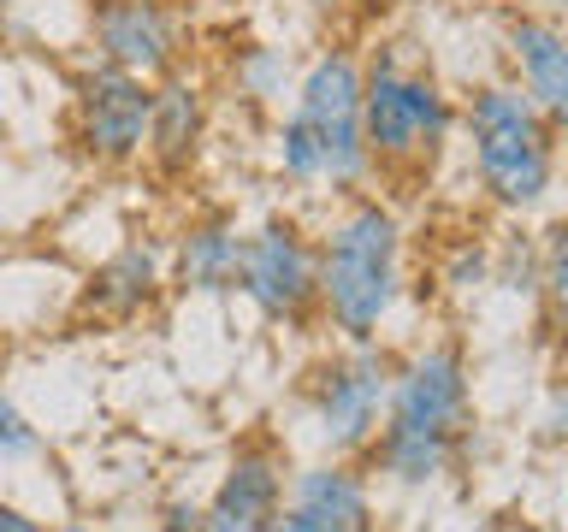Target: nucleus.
Returning a JSON list of instances; mask_svg holds the SVG:
<instances>
[{
    "mask_svg": "<svg viewBox=\"0 0 568 532\" xmlns=\"http://www.w3.org/2000/svg\"><path fill=\"white\" fill-rule=\"evenodd\" d=\"M486 248L479 243H462L456 255H450V266H444V284H450V290H468V284H486Z\"/></svg>",
    "mask_w": 568,
    "mask_h": 532,
    "instance_id": "18",
    "label": "nucleus"
},
{
    "mask_svg": "<svg viewBox=\"0 0 568 532\" xmlns=\"http://www.w3.org/2000/svg\"><path fill=\"white\" fill-rule=\"evenodd\" d=\"M284 509L302 514L314 532H373V485L349 456H332L296 473L284 491Z\"/></svg>",
    "mask_w": 568,
    "mask_h": 532,
    "instance_id": "12",
    "label": "nucleus"
},
{
    "mask_svg": "<svg viewBox=\"0 0 568 532\" xmlns=\"http://www.w3.org/2000/svg\"><path fill=\"white\" fill-rule=\"evenodd\" d=\"M231 83L243 89L248 101H278L291 83V60H284L278 48H243L237 60H231Z\"/></svg>",
    "mask_w": 568,
    "mask_h": 532,
    "instance_id": "16",
    "label": "nucleus"
},
{
    "mask_svg": "<svg viewBox=\"0 0 568 532\" xmlns=\"http://www.w3.org/2000/svg\"><path fill=\"white\" fill-rule=\"evenodd\" d=\"M515 89L557 124H568V30L557 12H515L504 30Z\"/></svg>",
    "mask_w": 568,
    "mask_h": 532,
    "instance_id": "11",
    "label": "nucleus"
},
{
    "mask_svg": "<svg viewBox=\"0 0 568 532\" xmlns=\"http://www.w3.org/2000/svg\"><path fill=\"white\" fill-rule=\"evenodd\" d=\"M450 124H456L450 95L397 42H385L362 65V142L373 172L420 177L450 142Z\"/></svg>",
    "mask_w": 568,
    "mask_h": 532,
    "instance_id": "5",
    "label": "nucleus"
},
{
    "mask_svg": "<svg viewBox=\"0 0 568 532\" xmlns=\"http://www.w3.org/2000/svg\"><path fill=\"white\" fill-rule=\"evenodd\" d=\"M202 136H207V95H202V83L184 78V71L154 78L149 142H142V154H149L154 166H166V172H184L195 160V149H202Z\"/></svg>",
    "mask_w": 568,
    "mask_h": 532,
    "instance_id": "14",
    "label": "nucleus"
},
{
    "mask_svg": "<svg viewBox=\"0 0 568 532\" xmlns=\"http://www.w3.org/2000/svg\"><path fill=\"white\" fill-rule=\"evenodd\" d=\"M291 113L278 124V172L291 184H332L355 195L373 177L362 142V60L349 48L314 53L291 89Z\"/></svg>",
    "mask_w": 568,
    "mask_h": 532,
    "instance_id": "2",
    "label": "nucleus"
},
{
    "mask_svg": "<svg viewBox=\"0 0 568 532\" xmlns=\"http://www.w3.org/2000/svg\"><path fill=\"white\" fill-rule=\"evenodd\" d=\"M160 7H178V12H184V7H190V0H160Z\"/></svg>",
    "mask_w": 568,
    "mask_h": 532,
    "instance_id": "25",
    "label": "nucleus"
},
{
    "mask_svg": "<svg viewBox=\"0 0 568 532\" xmlns=\"http://www.w3.org/2000/svg\"><path fill=\"white\" fill-rule=\"evenodd\" d=\"M237 255H243V231L225 213H207V219H190L184 237L172 248V273L178 290L195 296H225L237 284Z\"/></svg>",
    "mask_w": 568,
    "mask_h": 532,
    "instance_id": "15",
    "label": "nucleus"
},
{
    "mask_svg": "<svg viewBox=\"0 0 568 532\" xmlns=\"http://www.w3.org/2000/svg\"><path fill=\"white\" fill-rule=\"evenodd\" d=\"M231 290H243V301L255 314L302 326V319L320 308V243L296 219L273 213V219H261L243 237L237 284H231Z\"/></svg>",
    "mask_w": 568,
    "mask_h": 532,
    "instance_id": "7",
    "label": "nucleus"
},
{
    "mask_svg": "<svg viewBox=\"0 0 568 532\" xmlns=\"http://www.w3.org/2000/svg\"><path fill=\"white\" fill-rule=\"evenodd\" d=\"M390 372L397 361L373 344H344L337 355L308 367V385H302V402H308L314 438L326 443L332 456H362L373 432L385 420V397H390Z\"/></svg>",
    "mask_w": 568,
    "mask_h": 532,
    "instance_id": "6",
    "label": "nucleus"
},
{
    "mask_svg": "<svg viewBox=\"0 0 568 532\" xmlns=\"http://www.w3.org/2000/svg\"><path fill=\"white\" fill-rule=\"evenodd\" d=\"M166 284V248L154 237H131L119 255H106L83 284V314L95 319H142Z\"/></svg>",
    "mask_w": 568,
    "mask_h": 532,
    "instance_id": "13",
    "label": "nucleus"
},
{
    "mask_svg": "<svg viewBox=\"0 0 568 532\" xmlns=\"http://www.w3.org/2000/svg\"><path fill=\"white\" fill-rule=\"evenodd\" d=\"M89 42L95 60L131 71V78H166L184 60V12L160 0H89Z\"/></svg>",
    "mask_w": 568,
    "mask_h": 532,
    "instance_id": "9",
    "label": "nucleus"
},
{
    "mask_svg": "<svg viewBox=\"0 0 568 532\" xmlns=\"http://www.w3.org/2000/svg\"><path fill=\"white\" fill-rule=\"evenodd\" d=\"M160 532H202V503H190V497L166 503L160 509Z\"/></svg>",
    "mask_w": 568,
    "mask_h": 532,
    "instance_id": "19",
    "label": "nucleus"
},
{
    "mask_svg": "<svg viewBox=\"0 0 568 532\" xmlns=\"http://www.w3.org/2000/svg\"><path fill=\"white\" fill-rule=\"evenodd\" d=\"M0 532H42V521H30L18 503H0Z\"/></svg>",
    "mask_w": 568,
    "mask_h": 532,
    "instance_id": "20",
    "label": "nucleus"
},
{
    "mask_svg": "<svg viewBox=\"0 0 568 532\" xmlns=\"http://www.w3.org/2000/svg\"><path fill=\"white\" fill-rule=\"evenodd\" d=\"M12 7H18V0H0V12H12Z\"/></svg>",
    "mask_w": 568,
    "mask_h": 532,
    "instance_id": "26",
    "label": "nucleus"
},
{
    "mask_svg": "<svg viewBox=\"0 0 568 532\" xmlns=\"http://www.w3.org/2000/svg\"><path fill=\"white\" fill-rule=\"evenodd\" d=\"M42 532H89L83 521H65V526H42Z\"/></svg>",
    "mask_w": 568,
    "mask_h": 532,
    "instance_id": "24",
    "label": "nucleus"
},
{
    "mask_svg": "<svg viewBox=\"0 0 568 532\" xmlns=\"http://www.w3.org/2000/svg\"><path fill=\"white\" fill-rule=\"evenodd\" d=\"M284 503V450L273 438H255L231 456L225 479L202 503V532H266Z\"/></svg>",
    "mask_w": 568,
    "mask_h": 532,
    "instance_id": "10",
    "label": "nucleus"
},
{
    "mask_svg": "<svg viewBox=\"0 0 568 532\" xmlns=\"http://www.w3.org/2000/svg\"><path fill=\"white\" fill-rule=\"evenodd\" d=\"M474 177L504 213L545 207L557 184V124L532 106L515 83H479L462 106Z\"/></svg>",
    "mask_w": 568,
    "mask_h": 532,
    "instance_id": "4",
    "label": "nucleus"
},
{
    "mask_svg": "<svg viewBox=\"0 0 568 532\" xmlns=\"http://www.w3.org/2000/svg\"><path fill=\"white\" fill-rule=\"evenodd\" d=\"M149 106H154L149 78H131V71L95 60L78 71V89H71V136L95 166H131L149 142Z\"/></svg>",
    "mask_w": 568,
    "mask_h": 532,
    "instance_id": "8",
    "label": "nucleus"
},
{
    "mask_svg": "<svg viewBox=\"0 0 568 532\" xmlns=\"http://www.w3.org/2000/svg\"><path fill=\"white\" fill-rule=\"evenodd\" d=\"M468 355L450 337L420 344L408 361L390 372V397L385 420L373 432V468L403 491H426L433 479H444L462 456L468 438Z\"/></svg>",
    "mask_w": 568,
    "mask_h": 532,
    "instance_id": "1",
    "label": "nucleus"
},
{
    "mask_svg": "<svg viewBox=\"0 0 568 532\" xmlns=\"http://www.w3.org/2000/svg\"><path fill=\"white\" fill-rule=\"evenodd\" d=\"M532 12H557V18H562V12H568V0H532Z\"/></svg>",
    "mask_w": 568,
    "mask_h": 532,
    "instance_id": "23",
    "label": "nucleus"
},
{
    "mask_svg": "<svg viewBox=\"0 0 568 532\" xmlns=\"http://www.w3.org/2000/svg\"><path fill=\"white\" fill-rule=\"evenodd\" d=\"M403 296V225L379 195H349L320 237V314L344 344L379 337Z\"/></svg>",
    "mask_w": 568,
    "mask_h": 532,
    "instance_id": "3",
    "label": "nucleus"
},
{
    "mask_svg": "<svg viewBox=\"0 0 568 532\" xmlns=\"http://www.w3.org/2000/svg\"><path fill=\"white\" fill-rule=\"evenodd\" d=\"M266 532H314V526L302 521V514H291V509L278 503V514H273V526H266Z\"/></svg>",
    "mask_w": 568,
    "mask_h": 532,
    "instance_id": "21",
    "label": "nucleus"
},
{
    "mask_svg": "<svg viewBox=\"0 0 568 532\" xmlns=\"http://www.w3.org/2000/svg\"><path fill=\"white\" fill-rule=\"evenodd\" d=\"M36 450H42V432L18 415V402L0 397V468H18V461H30Z\"/></svg>",
    "mask_w": 568,
    "mask_h": 532,
    "instance_id": "17",
    "label": "nucleus"
},
{
    "mask_svg": "<svg viewBox=\"0 0 568 532\" xmlns=\"http://www.w3.org/2000/svg\"><path fill=\"white\" fill-rule=\"evenodd\" d=\"M308 7H344V0H308ZM349 7H385V0H349Z\"/></svg>",
    "mask_w": 568,
    "mask_h": 532,
    "instance_id": "22",
    "label": "nucleus"
}]
</instances>
